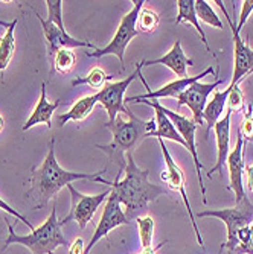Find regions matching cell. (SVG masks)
<instances>
[{"label":"cell","mask_w":253,"mask_h":254,"mask_svg":"<svg viewBox=\"0 0 253 254\" xmlns=\"http://www.w3.org/2000/svg\"><path fill=\"white\" fill-rule=\"evenodd\" d=\"M125 177L119 180L114 175V181H111V192L118 196L121 205L125 207V216L128 221L139 218L141 213L148 210L150 202L156 201L157 196L165 195V189L148 181L150 171L141 169L136 165L133 158V152L127 154V166L124 169Z\"/></svg>","instance_id":"6da1fadb"},{"label":"cell","mask_w":253,"mask_h":254,"mask_svg":"<svg viewBox=\"0 0 253 254\" xmlns=\"http://www.w3.org/2000/svg\"><path fill=\"white\" fill-rule=\"evenodd\" d=\"M107 168L102 171L93 172V174H85V172H69L63 169L55 157V140L52 138L49 151L46 154L43 163L32 171L31 175V189L28 192V196H34L37 201L35 207L37 209H43L48 205V202L57 196V193L63 189L67 188L72 181L77 180H91L96 181L98 177L105 174Z\"/></svg>","instance_id":"7a4b0ae2"},{"label":"cell","mask_w":253,"mask_h":254,"mask_svg":"<svg viewBox=\"0 0 253 254\" xmlns=\"http://www.w3.org/2000/svg\"><path fill=\"white\" fill-rule=\"evenodd\" d=\"M127 118L128 119L125 121L121 114H118L113 124H105V128H108L113 134V142L108 145H96L98 149L108 155L111 163L118 165V177H121L127 166L125 154L133 152L142 143L144 138H147L148 132L156 129V119H139L134 113H131L130 108L127 111Z\"/></svg>","instance_id":"3957f363"},{"label":"cell","mask_w":253,"mask_h":254,"mask_svg":"<svg viewBox=\"0 0 253 254\" xmlns=\"http://www.w3.org/2000/svg\"><path fill=\"white\" fill-rule=\"evenodd\" d=\"M8 222V221H6ZM8 238L5 241V248L12 244H20L32 251V254H55L58 247H67V239L61 232V221L57 218V210H54L38 228H34L31 235H15L12 225L8 222Z\"/></svg>","instance_id":"277c9868"},{"label":"cell","mask_w":253,"mask_h":254,"mask_svg":"<svg viewBox=\"0 0 253 254\" xmlns=\"http://www.w3.org/2000/svg\"><path fill=\"white\" fill-rule=\"evenodd\" d=\"M48 6V18H41V15L35 11L37 18L41 23L43 34L48 44V54L51 58L60 49H75V48H87L90 51H96L98 48L90 41L78 40L69 35L63 25V2L61 0H46Z\"/></svg>","instance_id":"5b68a950"},{"label":"cell","mask_w":253,"mask_h":254,"mask_svg":"<svg viewBox=\"0 0 253 254\" xmlns=\"http://www.w3.org/2000/svg\"><path fill=\"white\" fill-rule=\"evenodd\" d=\"M198 218H218L226 224L227 228V239L226 244L221 245V248L226 247L227 254H234L235 247H237V235L241 228L249 227L253 222V204L247 198V195L237 201L235 207L231 209H220V210H206V212H198Z\"/></svg>","instance_id":"8992f818"},{"label":"cell","mask_w":253,"mask_h":254,"mask_svg":"<svg viewBox=\"0 0 253 254\" xmlns=\"http://www.w3.org/2000/svg\"><path fill=\"white\" fill-rule=\"evenodd\" d=\"M144 3H145L144 0H134L131 11H128L125 15H122L119 28H118L116 34H114V37L111 38V41L102 49H96V51H91V52L88 51L87 57L88 58H102L107 55H114V57L119 58L122 68H124V57H125L128 44L134 37L139 35V31H137V28H136V23H137L139 12L142 11Z\"/></svg>","instance_id":"52a82bcc"},{"label":"cell","mask_w":253,"mask_h":254,"mask_svg":"<svg viewBox=\"0 0 253 254\" xmlns=\"http://www.w3.org/2000/svg\"><path fill=\"white\" fill-rule=\"evenodd\" d=\"M144 68V64L142 61L136 65V70L127 76L125 79L122 81H114V82H107L98 93H96V98H98V104H101L105 111H107V116H108V121L107 124H113L114 119H116L118 114H127L128 111V107L125 105V91L127 88L130 87V84L136 79L139 78V73L142 72Z\"/></svg>","instance_id":"ba28073f"},{"label":"cell","mask_w":253,"mask_h":254,"mask_svg":"<svg viewBox=\"0 0 253 254\" xmlns=\"http://www.w3.org/2000/svg\"><path fill=\"white\" fill-rule=\"evenodd\" d=\"M67 190L71 193V210H69V215L66 218L61 219V224L66 225L71 221H77L78 227L81 230H84L88 225V222L93 219L98 207L104 201H107V198L111 192V188H108L107 190H104L102 193H98V195H84V193L78 192L72 184H69Z\"/></svg>","instance_id":"9c48e42d"},{"label":"cell","mask_w":253,"mask_h":254,"mask_svg":"<svg viewBox=\"0 0 253 254\" xmlns=\"http://www.w3.org/2000/svg\"><path fill=\"white\" fill-rule=\"evenodd\" d=\"M159 143H160V149L164 152V158H165V171H162V178L171 190H175L177 193H180L183 202H185L186 209H188V215L191 218V222H192V227H194V232H195V236H197V242L200 244V247L203 248L204 251V242H203V238L200 235V230L197 227V222H195V216H194V212L191 209V204H189V198L186 195V190H185V175H183V171L178 168V165L174 161V158L171 157L167 145L164 143V138H159Z\"/></svg>","instance_id":"30bf717a"},{"label":"cell","mask_w":253,"mask_h":254,"mask_svg":"<svg viewBox=\"0 0 253 254\" xmlns=\"http://www.w3.org/2000/svg\"><path fill=\"white\" fill-rule=\"evenodd\" d=\"M215 3L224 12V17L229 23V28L232 29V35H234V75H232V81L229 85H237L246 76L253 73V51L241 40L240 32L235 29V23L231 18V15L227 14L221 0H215Z\"/></svg>","instance_id":"8fae6325"},{"label":"cell","mask_w":253,"mask_h":254,"mask_svg":"<svg viewBox=\"0 0 253 254\" xmlns=\"http://www.w3.org/2000/svg\"><path fill=\"white\" fill-rule=\"evenodd\" d=\"M215 70L214 67H208L206 70H203L200 75H195V76H188V78H183V79H175V81H171L165 85H162L157 90H151L145 81V78L142 76V72L139 73V79L142 81L144 87L147 88V93L145 95H137V96H128L125 98V102L128 104H136L139 101H150V99H162V98H178L183 91H185L189 85H192L194 82H198L200 79H203L204 76L208 75H214Z\"/></svg>","instance_id":"7c38bea8"},{"label":"cell","mask_w":253,"mask_h":254,"mask_svg":"<svg viewBox=\"0 0 253 254\" xmlns=\"http://www.w3.org/2000/svg\"><path fill=\"white\" fill-rule=\"evenodd\" d=\"M125 224H130V221L127 219V216L122 210V205H121L118 196L113 192H110V195L105 201V207L102 210V216L95 228V233L91 236L88 245L85 247V254H90L91 248H93L102 238H105L111 230L118 228L121 225H125Z\"/></svg>","instance_id":"4fadbf2b"},{"label":"cell","mask_w":253,"mask_h":254,"mask_svg":"<svg viewBox=\"0 0 253 254\" xmlns=\"http://www.w3.org/2000/svg\"><path fill=\"white\" fill-rule=\"evenodd\" d=\"M223 84L221 79L217 78L215 82L212 84H204V82H194L192 85H189L183 93L177 98V108L186 105L191 113H192V121L201 127L204 124L203 121V111H204V107L206 104H208V96L211 93H214V91L217 90V87H220Z\"/></svg>","instance_id":"5bb4252c"},{"label":"cell","mask_w":253,"mask_h":254,"mask_svg":"<svg viewBox=\"0 0 253 254\" xmlns=\"http://www.w3.org/2000/svg\"><path fill=\"white\" fill-rule=\"evenodd\" d=\"M164 113L169 118V121L172 122L174 128L178 131V134L181 135L183 140L186 142V149L189 151V154L192 155V160H194V165H195V171H197V175H198V181H200V189H201V195H203V204L208 202L206 199V188L203 186V178H201V169H203V165L200 163V158H198V152H197V146H195V131L198 128V125L186 118V116H181V114L167 108V107H162Z\"/></svg>","instance_id":"9a60e30c"},{"label":"cell","mask_w":253,"mask_h":254,"mask_svg":"<svg viewBox=\"0 0 253 254\" xmlns=\"http://www.w3.org/2000/svg\"><path fill=\"white\" fill-rule=\"evenodd\" d=\"M237 143H235V148L229 152V157H227V169H229V186L227 189L229 190H234L235 193V199L240 201L246 196V192H244V186H243V174H244V140L243 137L238 134L237 135Z\"/></svg>","instance_id":"2e32d148"},{"label":"cell","mask_w":253,"mask_h":254,"mask_svg":"<svg viewBox=\"0 0 253 254\" xmlns=\"http://www.w3.org/2000/svg\"><path fill=\"white\" fill-rule=\"evenodd\" d=\"M232 111L231 110H226L224 118H221L215 127V138H217V163L212 169L208 171V177L212 178L214 172H223V168L227 161L229 152H231V119H232Z\"/></svg>","instance_id":"e0dca14e"},{"label":"cell","mask_w":253,"mask_h":254,"mask_svg":"<svg viewBox=\"0 0 253 254\" xmlns=\"http://www.w3.org/2000/svg\"><path fill=\"white\" fill-rule=\"evenodd\" d=\"M136 104H145L148 107H151L156 113V129L148 132L147 137H157V138H168V140L171 142H175V143H180L183 148H188L186 146V142L183 140L181 135L178 134V131L174 128L172 122L169 121V118L167 116V114L164 113L162 110V104H160L157 99H151V101H139V102H136Z\"/></svg>","instance_id":"ac0fdd59"},{"label":"cell","mask_w":253,"mask_h":254,"mask_svg":"<svg viewBox=\"0 0 253 254\" xmlns=\"http://www.w3.org/2000/svg\"><path fill=\"white\" fill-rule=\"evenodd\" d=\"M142 64L144 67L154 65V64H164L168 68H171L178 76V79H183V78H188V67L194 65V61L185 55V52L181 49V43L177 40L175 44L171 48V51L167 52L164 57L156 58V60H144Z\"/></svg>","instance_id":"d6986e66"},{"label":"cell","mask_w":253,"mask_h":254,"mask_svg":"<svg viewBox=\"0 0 253 254\" xmlns=\"http://www.w3.org/2000/svg\"><path fill=\"white\" fill-rule=\"evenodd\" d=\"M61 105V99H57L55 102H49L48 98H46V84L41 82V95L40 99L37 102V105L34 107L29 119L25 122V125L21 127L23 131H28L29 128L38 125V124H44L48 128H52V116L57 111V108Z\"/></svg>","instance_id":"ffe728a7"},{"label":"cell","mask_w":253,"mask_h":254,"mask_svg":"<svg viewBox=\"0 0 253 254\" xmlns=\"http://www.w3.org/2000/svg\"><path fill=\"white\" fill-rule=\"evenodd\" d=\"M177 9H178V14L175 17V25H180V23H188V25H192L194 29L198 32V35L201 38V43L204 44L206 51L215 57V54L212 52L211 46L208 43V38H206V34H204V31H203V28L200 25V21H198L194 0H177Z\"/></svg>","instance_id":"44dd1931"},{"label":"cell","mask_w":253,"mask_h":254,"mask_svg":"<svg viewBox=\"0 0 253 254\" xmlns=\"http://www.w3.org/2000/svg\"><path fill=\"white\" fill-rule=\"evenodd\" d=\"M96 104H98L96 93L78 99L72 105L71 110H69L67 113H64V114H60V116L57 118V125L58 127H64L66 122H71V121L81 122V121H84L85 118H88L90 114H91V111H93V108H95Z\"/></svg>","instance_id":"7402d4cb"},{"label":"cell","mask_w":253,"mask_h":254,"mask_svg":"<svg viewBox=\"0 0 253 254\" xmlns=\"http://www.w3.org/2000/svg\"><path fill=\"white\" fill-rule=\"evenodd\" d=\"M229 91H231V87H227L226 90L220 91L215 90L212 99L206 104L204 111H203V121L206 122V129L209 131L215 127V124L221 119V114L224 111V108H227V96Z\"/></svg>","instance_id":"603a6c76"},{"label":"cell","mask_w":253,"mask_h":254,"mask_svg":"<svg viewBox=\"0 0 253 254\" xmlns=\"http://www.w3.org/2000/svg\"><path fill=\"white\" fill-rule=\"evenodd\" d=\"M17 26V20H12L9 28L6 29L5 35L0 37V72H5L9 61L14 57L15 52V37L14 31Z\"/></svg>","instance_id":"cb8c5ba5"},{"label":"cell","mask_w":253,"mask_h":254,"mask_svg":"<svg viewBox=\"0 0 253 254\" xmlns=\"http://www.w3.org/2000/svg\"><path fill=\"white\" fill-rule=\"evenodd\" d=\"M111 79H113L111 75H107V73L102 70V68L95 67V68H91V70H90L85 76L74 79V81H72V87L85 84V85H88L90 88H93V90H98V91H99V90H101L108 81H111Z\"/></svg>","instance_id":"d4e9b609"},{"label":"cell","mask_w":253,"mask_h":254,"mask_svg":"<svg viewBox=\"0 0 253 254\" xmlns=\"http://www.w3.org/2000/svg\"><path fill=\"white\" fill-rule=\"evenodd\" d=\"M195 12H197L198 20L204 21L206 25H209L212 28H217L220 31H226L223 21L220 20L217 12L212 9V6L208 2H206V0H195Z\"/></svg>","instance_id":"484cf974"},{"label":"cell","mask_w":253,"mask_h":254,"mask_svg":"<svg viewBox=\"0 0 253 254\" xmlns=\"http://www.w3.org/2000/svg\"><path fill=\"white\" fill-rule=\"evenodd\" d=\"M75 61L77 55L72 49H60L52 58V70L58 72L60 75H67L72 72Z\"/></svg>","instance_id":"4316f807"},{"label":"cell","mask_w":253,"mask_h":254,"mask_svg":"<svg viewBox=\"0 0 253 254\" xmlns=\"http://www.w3.org/2000/svg\"><path fill=\"white\" fill-rule=\"evenodd\" d=\"M137 228H139V238L144 250L153 248V235H154V219L151 216L136 218Z\"/></svg>","instance_id":"83f0119b"},{"label":"cell","mask_w":253,"mask_h":254,"mask_svg":"<svg viewBox=\"0 0 253 254\" xmlns=\"http://www.w3.org/2000/svg\"><path fill=\"white\" fill-rule=\"evenodd\" d=\"M159 23H160V17L157 15V12H154L153 9H142L139 12V17H137L136 28L139 32L151 34L157 29Z\"/></svg>","instance_id":"f1b7e54d"},{"label":"cell","mask_w":253,"mask_h":254,"mask_svg":"<svg viewBox=\"0 0 253 254\" xmlns=\"http://www.w3.org/2000/svg\"><path fill=\"white\" fill-rule=\"evenodd\" d=\"M234 254H253V222L238 232Z\"/></svg>","instance_id":"f546056e"},{"label":"cell","mask_w":253,"mask_h":254,"mask_svg":"<svg viewBox=\"0 0 253 254\" xmlns=\"http://www.w3.org/2000/svg\"><path fill=\"white\" fill-rule=\"evenodd\" d=\"M229 87H231V91H229V96H227V110H231L232 113H238L246 105L243 90L240 88V84L229 85Z\"/></svg>","instance_id":"4dcf8cb0"},{"label":"cell","mask_w":253,"mask_h":254,"mask_svg":"<svg viewBox=\"0 0 253 254\" xmlns=\"http://www.w3.org/2000/svg\"><path fill=\"white\" fill-rule=\"evenodd\" d=\"M252 104H249L247 110L244 111V118L241 121V125H240V129H238V134L243 137L244 140V145L249 143V142H253V114H252Z\"/></svg>","instance_id":"1f68e13d"},{"label":"cell","mask_w":253,"mask_h":254,"mask_svg":"<svg viewBox=\"0 0 253 254\" xmlns=\"http://www.w3.org/2000/svg\"><path fill=\"white\" fill-rule=\"evenodd\" d=\"M253 12V0H244L243 2V8L240 12V20H238V25H235V29L238 32H241L243 26L246 25L247 18L250 17V14Z\"/></svg>","instance_id":"d6a6232c"},{"label":"cell","mask_w":253,"mask_h":254,"mask_svg":"<svg viewBox=\"0 0 253 254\" xmlns=\"http://www.w3.org/2000/svg\"><path fill=\"white\" fill-rule=\"evenodd\" d=\"M0 210H3V212H6V213H9V215H12L14 218H17L18 221H21L23 224H25L26 227H29L31 230H34V225L29 222V219L26 218V216H23L20 212H17V210H14L12 209V207L5 201V199H2V198H0Z\"/></svg>","instance_id":"836d02e7"},{"label":"cell","mask_w":253,"mask_h":254,"mask_svg":"<svg viewBox=\"0 0 253 254\" xmlns=\"http://www.w3.org/2000/svg\"><path fill=\"white\" fill-rule=\"evenodd\" d=\"M69 254H85V247L83 238H78L74 241V244L69 247Z\"/></svg>","instance_id":"e575fe53"},{"label":"cell","mask_w":253,"mask_h":254,"mask_svg":"<svg viewBox=\"0 0 253 254\" xmlns=\"http://www.w3.org/2000/svg\"><path fill=\"white\" fill-rule=\"evenodd\" d=\"M244 174H246V177H247L249 189L253 192V165H252V166H246V168H244Z\"/></svg>","instance_id":"d590c367"},{"label":"cell","mask_w":253,"mask_h":254,"mask_svg":"<svg viewBox=\"0 0 253 254\" xmlns=\"http://www.w3.org/2000/svg\"><path fill=\"white\" fill-rule=\"evenodd\" d=\"M165 244H167V242H162V244H159L157 247H153V248H150V250H144V251H142L141 254H156V253H157V251H159L160 248H162V247H164Z\"/></svg>","instance_id":"8d00e7d4"},{"label":"cell","mask_w":253,"mask_h":254,"mask_svg":"<svg viewBox=\"0 0 253 254\" xmlns=\"http://www.w3.org/2000/svg\"><path fill=\"white\" fill-rule=\"evenodd\" d=\"M3 128H5V119H3L2 116H0V132L3 131Z\"/></svg>","instance_id":"74e56055"},{"label":"cell","mask_w":253,"mask_h":254,"mask_svg":"<svg viewBox=\"0 0 253 254\" xmlns=\"http://www.w3.org/2000/svg\"><path fill=\"white\" fill-rule=\"evenodd\" d=\"M9 25H11V23H8V21H5V20H0V26H5V28L8 29Z\"/></svg>","instance_id":"f35d334b"}]
</instances>
